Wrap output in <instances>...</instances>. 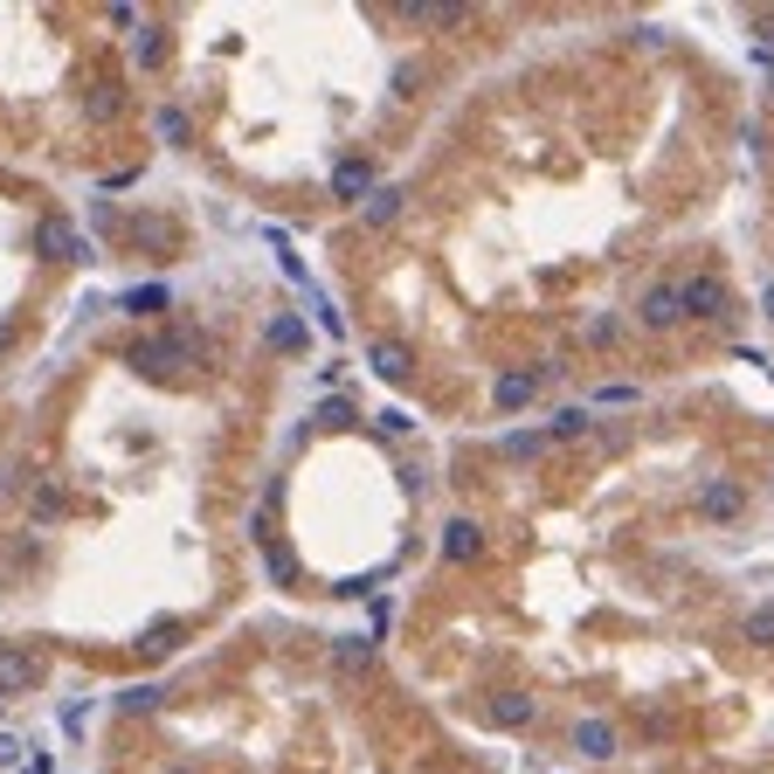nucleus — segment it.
Returning a JSON list of instances; mask_svg holds the SVG:
<instances>
[{
    "mask_svg": "<svg viewBox=\"0 0 774 774\" xmlns=\"http://www.w3.org/2000/svg\"><path fill=\"white\" fill-rule=\"evenodd\" d=\"M14 761H21V740H14V733H0V767H14Z\"/></svg>",
    "mask_w": 774,
    "mask_h": 774,
    "instance_id": "nucleus-7",
    "label": "nucleus"
},
{
    "mask_svg": "<svg viewBox=\"0 0 774 774\" xmlns=\"http://www.w3.org/2000/svg\"><path fill=\"white\" fill-rule=\"evenodd\" d=\"M374 367H380L387 380H401V374H408V353H401V346H374Z\"/></svg>",
    "mask_w": 774,
    "mask_h": 774,
    "instance_id": "nucleus-3",
    "label": "nucleus"
},
{
    "mask_svg": "<svg viewBox=\"0 0 774 774\" xmlns=\"http://www.w3.org/2000/svg\"><path fill=\"white\" fill-rule=\"evenodd\" d=\"M526 395H533V374H512V380L498 387V401H505V408H519Z\"/></svg>",
    "mask_w": 774,
    "mask_h": 774,
    "instance_id": "nucleus-5",
    "label": "nucleus"
},
{
    "mask_svg": "<svg viewBox=\"0 0 774 774\" xmlns=\"http://www.w3.org/2000/svg\"><path fill=\"white\" fill-rule=\"evenodd\" d=\"M0 719H8V699H0Z\"/></svg>",
    "mask_w": 774,
    "mask_h": 774,
    "instance_id": "nucleus-8",
    "label": "nucleus"
},
{
    "mask_svg": "<svg viewBox=\"0 0 774 774\" xmlns=\"http://www.w3.org/2000/svg\"><path fill=\"white\" fill-rule=\"evenodd\" d=\"M0 685H8V691H29V685H35V664H29V657H0Z\"/></svg>",
    "mask_w": 774,
    "mask_h": 774,
    "instance_id": "nucleus-1",
    "label": "nucleus"
},
{
    "mask_svg": "<svg viewBox=\"0 0 774 774\" xmlns=\"http://www.w3.org/2000/svg\"><path fill=\"white\" fill-rule=\"evenodd\" d=\"M270 346H283V353H291V346H304V325H298L291 312H277V319H270Z\"/></svg>",
    "mask_w": 774,
    "mask_h": 774,
    "instance_id": "nucleus-2",
    "label": "nucleus"
},
{
    "mask_svg": "<svg viewBox=\"0 0 774 774\" xmlns=\"http://www.w3.org/2000/svg\"><path fill=\"white\" fill-rule=\"evenodd\" d=\"M160 132H166L173 146H187V118H180V111H160Z\"/></svg>",
    "mask_w": 774,
    "mask_h": 774,
    "instance_id": "nucleus-6",
    "label": "nucleus"
},
{
    "mask_svg": "<svg viewBox=\"0 0 774 774\" xmlns=\"http://www.w3.org/2000/svg\"><path fill=\"white\" fill-rule=\"evenodd\" d=\"M42 243H49V249H56V256H84V243H76V236H69V228H63V222H56V228H42Z\"/></svg>",
    "mask_w": 774,
    "mask_h": 774,
    "instance_id": "nucleus-4",
    "label": "nucleus"
}]
</instances>
